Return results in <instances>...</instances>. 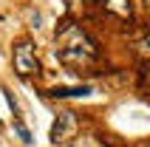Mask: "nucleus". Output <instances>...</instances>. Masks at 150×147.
<instances>
[{
    "label": "nucleus",
    "mask_w": 150,
    "mask_h": 147,
    "mask_svg": "<svg viewBox=\"0 0 150 147\" xmlns=\"http://www.w3.org/2000/svg\"><path fill=\"white\" fill-rule=\"evenodd\" d=\"M57 42H59V48H79V51L93 54V57L99 54V51H96V42L74 23H62V28L57 31Z\"/></svg>",
    "instance_id": "1"
},
{
    "label": "nucleus",
    "mask_w": 150,
    "mask_h": 147,
    "mask_svg": "<svg viewBox=\"0 0 150 147\" xmlns=\"http://www.w3.org/2000/svg\"><path fill=\"white\" fill-rule=\"evenodd\" d=\"M14 71L20 76H31V74L40 71V59H37V51H34L31 40H20L14 45Z\"/></svg>",
    "instance_id": "2"
},
{
    "label": "nucleus",
    "mask_w": 150,
    "mask_h": 147,
    "mask_svg": "<svg viewBox=\"0 0 150 147\" xmlns=\"http://www.w3.org/2000/svg\"><path fill=\"white\" fill-rule=\"evenodd\" d=\"M76 127H79V119H76V113H71V110L59 113L57 119H54V124H51V141H54V144H62V141H68V139L76 133Z\"/></svg>",
    "instance_id": "3"
},
{
    "label": "nucleus",
    "mask_w": 150,
    "mask_h": 147,
    "mask_svg": "<svg viewBox=\"0 0 150 147\" xmlns=\"http://www.w3.org/2000/svg\"><path fill=\"white\" fill-rule=\"evenodd\" d=\"M59 62H65V65H88V62H93V54H88V51H79V48H59L57 51Z\"/></svg>",
    "instance_id": "4"
},
{
    "label": "nucleus",
    "mask_w": 150,
    "mask_h": 147,
    "mask_svg": "<svg viewBox=\"0 0 150 147\" xmlns=\"http://www.w3.org/2000/svg\"><path fill=\"white\" fill-rule=\"evenodd\" d=\"M102 6L108 8L110 14H116V17H122V20H127V17L133 14V6H130V0H105Z\"/></svg>",
    "instance_id": "5"
},
{
    "label": "nucleus",
    "mask_w": 150,
    "mask_h": 147,
    "mask_svg": "<svg viewBox=\"0 0 150 147\" xmlns=\"http://www.w3.org/2000/svg\"><path fill=\"white\" fill-rule=\"evenodd\" d=\"M88 93H93L91 85H76V88H54V90H51V96H57V99H74V96H88Z\"/></svg>",
    "instance_id": "6"
},
{
    "label": "nucleus",
    "mask_w": 150,
    "mask_h": 147,
    "mask_svg": "<svg viewBox=\"0 0 150 147\" xmlns=\"http://www.w3.org/2000/svg\"><path fill=\"white\" fill-rule=\"evenodd\" d=\"M14 130H17V136H20V139H23L25 144H34V136H31V130H28V127H25L23 122H14Z\"/></svg>",
    "instance_id": "7"
},
{
    "label": "nucleus",
    "mask_w": 150,
    "mask_h": 147,
    "mask_svg": "<svg viewBox=\"0 0 150 147\" xmlns=\"http://www.w3.org/2000/svg\"><path fill=\"white\" fill-rule=\"evenodd\" d=\"M136 48H139V57H144V59H150V34H144L142 40L136 42Z\"/></svg>",
    "instance_id": "8"
},
{
    "label": "nucleus",
    "mask_w": 150,
    "mask_h": 147,
    "mask_svg": "<svg viewBox=\"0 0 150 147\" xmlns=\"http://www.w3.org/2000/svg\"><path fill=\"white\" fill-rule=\"evenodd\" d=\"M74 147H102V144H99L96 139H93V136H76Z\"/></svg>",
    "instance_id": "9"
},
{
    "label": "nucleus",
    "mask_w": 150,
    "mask_h": 147,
    "mask_svg": "<svg viewBox=\"0 0 150 147\" xmlns=\"http://www.w3.org/2000/svg\"><path fill=\"white\" fill-rule=\"evenodd\" d=\"M65 3H71V6H76V3H82V0H65Z\"/></svg>",
    "instance_id": "10"
},
{
    "label": "nucleus",
    "mask_w": 150,
    "mask_h": 147,
    "mask_svg": "<svg viewBox=\"0 0 150 147\" xmlns=\"http://www.w3.org/2000/svg\"><path fill=\"white\" fill-rule=\"evenodd\" d=\"M144 8H147V11H150V0H144Z\"/></svg>",
    "instance_id": "11"
}]
</instances>
